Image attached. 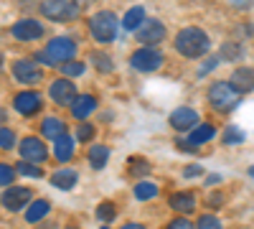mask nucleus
<instances>
[{
	"instance_id": "4468645a",
	"label": "nucleus",
	"mask_w": 254,
	"mask_h": 229,
	"mask_svg": "<svg viewBox=\"0 0 254 229\" xmlns=\"http://www.w3.org/2000/svg\"><path fill=\"white\" fill-rule=\"evenodd\" d=\"M198 125V112L193 107H178L171 115V128L178 133H190Z\"/></svg>"
},
{
	"instance_id": "6ab92c4d",
	"label": "nucleus",
	"mask_w": 254,
	"mask_h": 229,
	"mask_svg": "<svg viewBox=\"0 0 254 229\" xmlns=\"http://www.w3.org/2000/svg\"><path fill=\"white\" fill-rule=\"evenodd\" d=\"M71 155H74V138L64 133L59 140H54V158L59 163H66L71 160Z\"/></svg>"
},
{
	"instance_id": "dca6fc26",
	"label": "nucleus",
	"mask_w": 254,
	"mask_h": 229,
	"mask_svg": "<svg viewBox=\"0 0 254 229\" xmlns=\"http://www.w3.org/2000/svg\"><path fill=\"white\" fill-rule=\"evenodd\" d=\"M214 138H216V128L211 122H203V125H196V128L186 135V145H190V148H201L203 143H211Z\"/></svg>"
},
{
	"instance_id": "f257e3e1",
	"label": "nucleus",
	"mask_w": 254,
	"mask_h": 229,
	"mask_svg": "<svg viewBox=\"0 0 254 229\" xmlns=\"http://www.w3.org/2000/svg\"><path fill=\"white\" fill-rule=\"evenodd\" d=\"M173 46L186 59H206L208 56V49H211V38L198 26H186V28H181L176 33Z\"/></svg>"
},
{
	"instance_id": "a18cd8bd",
	"label": "nucleus",
	"mask_w": 254,
	"mask_h": 229,
	"mask_svg": "<svg viewBox=\"0 0 254 229\" xmlns=\"http://www.w3.org/2000/svg\"><path fill=\"white\" fill-rule=\"evenodd\" d=\"M69 229H76V227H69Z\"/></svg>"
},
{
	"instance_id": "c9c22d12",
	"label": "nucleus",
	"mask_w": 254,
	"mask_h": 229,
	"mask_svg": "<svg viewBox=\"0 0 254 229\" xmlns=\"http://www.w3.org/2000/svg\"><path fill=\"white\" fill-rule=\"evenodd\" d=\"M165 229H196V224H190L186 217H176L173 222H168Z\"/></svg>"
},
{
	"instance_id": "c85d7f7f",
	"label": "nucleus",
	"mask_w": 254,
	"mask_h": 229,
	"mask_svg": "<svg viewBox=\"0 0 254 229\" xmlns=\"http://www.w3.org/2000/svg\"><path fill=\"white\" fill-rule=\"evenodd\" d=\"M84 72H87V67H84V61H76V59L66 61V64H61V74H66L69 79H71V76H81Z\"/></svg>"
},
{
	"instance_id": "412c9836",
	"label": "nucleus",
	"mask_w": 254,
	"mask_h": 229,
	"mask_svg": "<svg viewBox=\"0 0 254 229\" xmlns=\"http://www.w3.org/2000/svg\"><path fill=\"white\" fill-rule=\"evenodd\" d=\"M76 181H79V173H76V171H71V168H61V171L51 173V183L56 186V189H61V191L74 189Z\"/></svg>"
},
{
	"instance_id": "72a5a7b5",
	"label": "nucleus",
	"mask_w": 254,
	"mask_h": 229,
	"mask_svg": "<svg viewBox=\"0 0 254 229\" xmlns=\"http://www.w3.org/2000/svg\"><path fill=\"white\" fill-rule=\"evenodd\" d=\"M15 148V133L10 128H0V151Z\"/></svg>"
},
{
	"instance_id": "39448f33",
	"label": "nucleus",
	"mask_w": 254,
	"mask_h": 229,
	"mask_svg": "<svg viewBox=\"0 0 254 229\" xmlns=\"http://www.w3.org/2000/svg\"><path fill=\"white\" fill-rule=\"evenodd\" d=\"M76 51H79L76 41L69 38V36H56V38H51L49 44H46V49H44V54L49 56V64H51V67L71 61V59L76 56Z\"/></svg>"
},
{
	"instance_id": "f704fd0d",
	"label": "nucleus",
	"mask_w": 254,
	"mask_h": 229,
	"mask_svg": "<svg viewBox=\"0 0 254 229\" xmlns=\"http://www.w3.org/2000/svg\"><path fill=\"white\" fill-rule=\"evenodd\" d=\"M94 133H97V130L92 128L89 122H81L79 128H76V133H74V135H76V140H81V143H89V140L94 138Z\"/></svg>"
},
{
	"instance_id": "7ed1b4c3",
	"label": "nucleus",
	"mask_w": 254,
	"mask_h": 229,
	"mask_svg": "<svg viewBox=\"0 0 254 229\" xmlns=\"http://www.w3.org/2000/svg\"><path fill=\"white\" fill-rule=\"evenodd\" d=\"M208 105L214 107L216 112H229V110H234L237 105H239V99H242V94L231 87V81H224V79H219V81H214V84L208 87Z\"/></svg>"
},
{
	"instance_id": "20e7f679",
	"label": "nucleus",
	"mask_w": 254,
	"mask_h": 229,
	"mask_svg": "<svg viewBox=\"0 0 254 229\" xmlns=\"http://www.w3.org/2000/svg\"><path fill=\"white\" fill-rule=\"evenodd\" d=\"M79 10H81V0H44L41 3V15H46L49 20H56V23L74 20Z\"/></svg>"
},
{
	"instance_id": "a211bd4d",
	"label": "nucleus",
	"mask_w": 254,
	"mask_h": 229,
	"mask_svg": "<svg viewBox=\"0 0 254 229\" xmlns=\"http://www.w3.org/2000/svg\"><path fill=\"white\" fill-rule=\"evenodd\" d=\"M94 110H97V99H94L92 94H79V97L74 99V105H71V115H74L79 122H84Z\"/></svg>"
},
{
	"instance_id": "c756f323",
	"label": "nucleus",
	"mask_w": 254,
	"mask_h": 229,
	"mask_svg": "<svg viewBox=\"0 0 254 229\" xmlns=\"http://www.w3.org/2000/svg\"><path fill=\"white\" fill-rule=\"evenodd\" d=\"M127 171H130V176H145L147 171H150V163L135 155V158H130V165H127Z\"/></svg>"
},
{
	"instance_id": "aec40b11",
	"label": "nucleus",
	"mask_w": 254,
	"mask_h": 229,
	"mask_svg": "<svg viewBox=\"0 0 254 229\" xmlns=\"http://www.w3.org/2000/svg\"><path fill=\"white\" fill-rule=\"evenodd\" d=\"M49 212H51V204H49L46 199H36V201L28 204V209H26V222H28V224H36V222H41V219H46Z\"/></svg>"
},
{
	"instance_id": "473e14b6",
	"label": "nucleus",
	"mask_w": 254,
	"mask_h": 229,
	"mask_svg": "<svg viewBox=\"0 0 254 229\" xmlns=\"http://www.w3.org/2000/svg\"><path fill=\"white\" fill-rule=\"evenodd\" d=\"M224 143L226 145H237V143H244V133L239 128H234V125H229V128L224 130Z\"/></svg>"
},
{
	"instance_id": "bb28decb",
	"label": "nucleus",
	"mask_w": 254,
	"mask_h": 229,
	"mask_svg": "<svg viewBox=\"0 0 254 229\" xmlns=\"http://www.w3.org/2000/svg\"><path fill=\"white\" fill-rule=\"evenodd\" d=\"M15 173H18V176H26V178H41V176H44L41 165H38V163H28V160H18Z\"/></svg>"
},
{
	"instance_id": "a19ab883",
	"label": "nucleus",
	"mask_w": 254,
	"mask_h": 229,
	"mask_svg": "<svg viewBox=\"0 0 254 229\" xmlns=\"http://www.w3.org/2000/svg\"><path fill=\"white\" fill-rule=\"evenodd\" d=\"M120 229H145L142 224H137V222H127V224H122Z\"/></svg>"
},
{
	"instance_id": "2eb2a0df",
	"label": "nucleus",
	"mask_w": 254,
	"mask_h": 229,
	"mask_svg": "<svg viewBox=\"0 0 254 229\" xmlns=\"http://www.w3.org/2000/svg\"><path fill=\"white\" fill-rule=\"evenodd\" d=\"M231 87H234L239 94H249L254 92V67H239L231 72Z\"/></svg>"
},
{
	"instance_id": "58836bf2",
	"label": "nucleus",
	"mask_w": 254,
	"mask_h": 229,
	"mask_svg": "<svg viewBox=\"0 0 254 229\" xmlns=\"http://www.w3.org/2000/svg\"><path fill=\"white\" fill-rule=\"evenodd\" d=\"M216 64H219V59H216V56H208V59H206V64L198 69V74H201V76H203V74H208L211 69H216Z\"/></svg>"
},
{
	"instance_id": "9d476101",
	"label": "nucleus",
	"mask_w": 254,
	"mask_h": 229,
	"mask_svg": "<svg viewBox=\"0 0 254 229\" xmlns=\"http://www.w3.org/2000/svg\"><path fill=\"white\" fill-rule=\"evenodd\" d=\"M18 153H20V160L38 163V165L49 158V151H46L44 140H41V138H33V135H28V138L20 140V145H18Z\"/></svg>"
},
{
	"instance_id": "4be33fe9",
	"label": "nucleus",
	"mask_w": 254,
	"mask_h": 229,
	"mask_svg": "<svg viewBox=\"0 0 254 229\" xmlns=\"http://www.w3.org/2000/svg\"><path fill=\"white\" fill-rule=\"evenodd\" d=\"M87 160H89V165L94 171H102L104 165L110 163V148L107 145H92L89 153H87Z\"/></svg>"
},
{
	"instance_id": "9b49d317",
	"label": "nucleus",
	"mask_w": 254,
	"mask_h": 229,
	"mask_svg": "<svg viewBox=\"0 0 254 229\" xmlns=\"http://www.w3.org/2000/svg\"><path fill=\"white\" fill-rule=\"evenodd\" d=\"M10 33L18 41H36V38H41L46 33V28L36 18H20V20H15V23L10 26Z\"/></svg>"
},
{
	"instance_id": "ea45409f",
	"label": "nucleus",
	"mask_w": 254,
	"mask_h": 229,
	"mask_svg": "<svg viewBox=\"0 0 254 229\" xmlns=\"http://www.w3.org/2000/svg\"><path fill=\"white\" fill-rule=\"evenodd\" d=\"M208 204H211V206H221V204H224V196H221L219 191L211 194V196H208Z\"/></svg>"
},
{
	"instance_id": "f8f14e48",
	"label": "nucleus",
	"mask_w": 254,
	"mask_h": 229,
	"mask_svg": "<svg viewBox=\"0 0 254 229\" xmlns=\"http://www.w3.org/2000/svg\"><path fill=\"white\" fill-rule=\"evenodd\" d=\"M135 36H137V41L142 46H155V44H160V41L165 38V26L160 23V20H155V18H145L142 26L135 31Z\"/></svg>"
},
{
	"instance_id": "79ce46f5",
	"label": "nucleus",
	"mask_w": 254,
	"mask_h": 229,
	"mask_svg": "<svg viewBox=\"0 0 254 229\" xmlns=\"http://www.w3.org/2000/svg\"><path fill=\"white\" fill-rule=\"evenodd\" d=\"M3 120H5V112H3V110H0V122H3Z\"/></svg>"
},
{
	"instance_id": "f03ea898",
	"label": "nucleus",
	"mask_w": 254,
	"mask_h": 229,
	"mask_svg": "<svg viewBox=\"0 0 254 229\" xmlns=\"http://www.w3.org/2000/svg\"><path fill=\"white\" fill-rule=\"evenodd\" d=\"M117 31H120V20L115 10H97L89 18V36L97 44H112L117 38Z\"/></svg>"
},
{
	"instance_id": "2f4dec72",
	"label": "nucleus",
	"mask_w": 254,
	"mask_h": 229,
	"mask_svg": "<svg viewBox=\"0 0 254 229\" xmlns=\"http://www.w3.org/2000/svg\"><path fill=\"white\" fill-rule=\"evenodd\" d=\"M15 168H13V165H8V163H0V186H5V189H8V186H13V181H15Z\"/></svg>"
},
{
	"instance_id": "cd10ccee",
	"label": "nucleus",
	"mask_w": 254,
	"mask_h": 229,
	"mask_svg": "<svg viewBox=\"0 0 254 229\" xmlns=\"http://www.w3.org/2000/svg\"><path fill=\"white\" fill-rule=\"evenodd\" d=\"M117 217V206L112 204V201H102L99 206H97V219L99 222H112Z\"/></svg>"
},
{
	"instance_id": "b1692460",
	"label": "nucleus",
	"mask_w": 254,
	"mask_h": 229,
	"mask_svg": "<svg viewBox=\"0 0 254 229\" xmlns=\"http://www.w3.org/2000/svg\"><path fill=\"white\" fill-rule=\"evenodd\" d=\"M142 20H145V8L142 5H132L122 18V28L125 31H137L142 26Z\"/></svg>"
},
{
	"instance_id": "1a4fd4ad",
	"label": "nucleus",
	"mask_w": 254,
	"mask_h": 229,
	"mask_svg": "<svg viewBox=\"0 0 254 229\" xmlns=\"http://www.w3.org/2000/svg\"><path fill=\"white\" fill-rule=\"evenodd\" d=\"M10 72L15 76V81H20V84H38L41 81V67H38V61L33 59H15L13 64H10Z\"/></svg>"
},
{
	"instance_id": "5701e85b",
	"label": "nucleus",
	"mask_w": 254,
	"mask_h": 229,
	"mask_svg": "<svg viewBox=\"0 0 254 229\" xmlns=\"http://www.w3.org/2000/svg\"><path fill=\"white\" fill-rule=\"evenodd\" d=\"M64 133H66V125H64L59 117H46L41 122V135L49 138V140H59Z\"/></svg>"
},
{
	"instance_id": "e433bc0d",
	"label": "nucleus",
	"mask_w": 254,
	"mask_h": 229,
	"mask_svg": "<svg viewBox=\"0 0 254 229\" xmlns=\"http://www.w3.org/2000/svg\"><path fill=\"white\" fill-rule=\"evenodd\" d=\"M94 67L99 69V72H112V61H110V56H94Z\"/></svg>"
},
{
	"instance_id": "393cba45",
	"label": "nucleus",
	"mask_w": 254,
	"mask_h": 229,
	"mask_svg": "<svg viewBox=\"0 0 254 229\" xmlns=\"http://www.w3.org/2000/svg\"><path fill=\"white\" fill-rule=\"evenodd\" d=\"M244 56V46L239 44V41H224L221 44V56L219 59H224V61H237V59H242Z\"/></svg>"
},
{
	"instance_id": "7c9ffc66",
	"label": "nucleus",
	"mask_w": 254,
	"mask_h": 229,
	"mask_svg": "<svg viewBox=\"0 0 254 229\" xmlns=\"http://www.w3.org/2000/svg\"><path fill=\"white\" fill-rule=\"evenodd\" d=\"M196 229H224V224H221V219L214 217V214H203V217H198Z\"/></svg>"
},
{
	"instance_id": "ddd939ff",
	"label": "nucleus",
	"mask_w": 254,
	"mask_h": 229,
	"mask_svg": "<svg viewBox=\"0 0 254 229\" xmlns=\"http://www.w3.org/2000/svg\"><path fill=\"white\" fill-rule=\"evenodd\" d=\"M41 107H44V99H41L38 92L28 89V92H18L13 97V110L20 112L23 117H31V115H38Z\"/></svg>"
},
{
	"instance_id": "f3484780",
	"label": "nucleus",
	"mask_w": 254,
	"mask_h": 229,
	"mask_svg": "<svg viewBox=\"0 0 254 229\" xmlns=\"http://www.w3.org/2000/svg\"><path fill=\"white\" fill-rule=\"evenodd\" d=\"M168 204H171V209L181 217H188V214H193L196 212V196L190 194V191H178L173 194L171 199H168Z\"/></svg>"
},
{
	"instance_id": "4c0bfd02",
	"label": "nucleus",
	"mask_w": 254,
	"mask_h": 229,
	"mask_svg": "<svg viewBox=\"0 0 254 229\" xmlns=\"http://www.w3.org/2000/svg\"><path fill=\"white\" fill-rule=\"evenodd\" d=\"M183 176H186V178L203 176V165H198V163H193V165H186V168H183Z\"/></svg>"
},
{
	"instance_id": "a878e982",
	"label": "nucleus",
	"mask_w": 254,
	"mask_h": 229,
	"mask_svg": "<svg viewBox=\"0 0 254 229\" xmlns=\"http://www.w3.org/2000/svg\"><path fill=\"white\" fill-rule=\"evenodd\" d=\"M160 191H158V186L155 183H150V181H140V183H135V199H140V201H150V199H155Z\"/></svg>"
},
{
	"instance_id": "c03bdc74",
	"label": "nucleus",
	"mask_w": 254,
	"mask_h": 229,
	"mask_svg": "<svg viewBox=\"0 0 254 229\" xmlns=\"http://www.w3.org/2000/svg\"><path fill=\"white\" fill-rule=\"evenodd\" d=\"M81 3H92V0H81Z\"/></svg>"
},
{
	"instance_id": "423d86ee",
	"label": "nucleus",
	"mask_w": 254,
	"mask_h": 229,
	"mask_svg": "<svg viewBox=\"0 0 254 229\" xmlns=\"http://www.w3.org/2000/svg\"><path fill=\"white\" fill-rule=\"evenodd\" d=\"M31 201H33V191L28 186H8V189L0 194V204L13 214H18L20 209H28Z\"/></svg>"
},
{
	"instance_id": "49530a36",
	"label": "nucleus",
	"mask_w": 254,
	"mask_h": 229,
	"mask_svg": "<svg viewBox=\"0 0 254 229\" xmlns=\"http://www.w3.org/2000/svg\"><path fill=\"white\" fill-rule=\"evenodd\" d=\"M102 229H107V227H102Z\"/></svg>"
},
{
	"instance_id": "6e6552de",
	"label": "nucleus",
	"mask_w": 254,
	"mask_h": 229,
	"mask_svg": "<svg viewBox=\"0 0 254 229\" xmlns=\"http://www.w3.org/2000/svg\"><path fill=\"white\" fill-rule=\"evenodd\" d=\"M49 94H51V99L56 102V105H61V107H71L74 99L79 97V92H76V87H74V81H71L69 76L54 79L51 84H49Z\"/></svg>"
},
{
	"instance_id": "0eeeda50",
	"label": "nucleus",
	"mask_w": 254,
	"mask_h": 229,
	"mask_svg": "<svg viewBox=\"0 0 254 229\" xmlns=\"http://www.w3.org/2000/svg\"><path fill=\"white\" fill-rule=\"evenodd\" d=\"M130 67L137 72H158L163 67V54L155 46H142L130 56Z\"/></svg>"
},
{
	"instance_id": "37998d69",
	"label": "nucleus",
	"mask_w": 254,
	"mask_h": 229,
	"mask_svg": "<svg viewBox=\"0 0 254 229\" xmlns=\"http://www.w3.org/2000/svg\"><path fill=\"white\" fill-rule=\"evenodd\" d=\"M249 176H252V178H254V165H252V168H249Z\"/></svg>"
}]
</instances>
